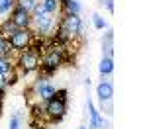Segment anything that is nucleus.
Instances as JSON below:
<instances>
[{"label":"nucleus","instance_id":"nucleus-21","mask_svg":"<svg viewBox=\"0 0 147 129\" xmlns=\"http://www.w3.org/2000/svg\"><path fill=\"white\" fill-rule=\"evenodd\" d=\"M79 129H86V127H79Z\"/></svg>","mask_w":147,"mask_h":129},{"label":"nucleus","instance_id":"nucleus-22","mask_svg":"<svg viewBox=\"0 0 147 129\" xmlns=\"http://www.w3.org/2000/svg\"><path fill=\"white\" fill-rule=\"evenodd\" d=\"M0 35H2V33H0Z\"/></svg>","mask_w":147,"mask_h":129},{"label":"nucleus","instance_id":"nucleus-8","mask_svg":"<svg viewBox=\"0 0 147 129\" xmlns=\"http://www.w3.org/2000/svg\"><path fill=\"white\" fill-rule=\"evenodd\" d=\"M96 96L100 98V102L104 104V102H110L114 96V88H112V82H106L102 80L98 86H96Z\"/></svg>","mask_w":147,"mask_h":129},{"label":"nucleus","instance_id":"nucleus-10","mask_svg":"<svg viewBox=\"0 0 147 129\" xmlns=\"http://www.w3.org/2000/svg\"><path fill=\"white\" fill-rule=\"evenodd\" d=\"M98 70H100L102 76H108V74H112V72H114V59H110V57H102Z\"/></svg>","mask_w":147,"mask_h":129},{"label":"nucleus","instance_id":"nucleus-16","mask_svg":"<svg viewBox=\"0 0 147 129\" xmlns=\"http://www.w3.org/2000/svg\"><path fill=\"white\" fill-rule=\"evenodd\" d=\"M14 8V0H0V16Z\"/></svg>","mask_w":147,"mask_h":129},{"label":"nucleus","instance_id":"nucleus-14","mask_svg":"<svg viewBox=\"0 0 147 129\" xmlns=\"http://www.w3.org/2000/svg\"><path fill=\"white\" fill-rule=\"evenodd\" d=\"M10 51H12V47L8 43V39L0 35V57H10Z\"/></svg>","mask_w":147,"mask_h":129},{"label":"nucleus","instance_id":"nucleus-17","mask_svg":"<svg viewBox=\"0 0 147 129\" xmlns=\"http://www.w3.org/2000/svg\"><path fill=\"white\" fill-rule=\"evenodd\" d=\"M8 129H20V114H14L10 117V127Z\"/></svg>","mask_w":147,"mask_h":129},{"label":"nucleus","instance_id":"nucleus-20","mask_svg":"<svg viewBox=\"0 0 147 129\" xmlns=\"http://www.w3.org/2000/svg\"><path fill=\"white\" fill-rule=\"evenodd\" d=\"M0 114H2V100H0Z\"/></svg>","mask_w":147,"mask_h":129},{"label":"nucleus","instance_id":"nucleus-1","mask_svg":"<svg viewBox=\"0 0 147 129\" xmlns=\"http://www.w3.org/2000/svg\"><path fill=\"white\" fill-rule=\"evenodd\" d=\"M43 114H45L47 117H51L53 121H61V119H63V116L67 114V90H65V88L57 90L55 96L45 102Z\"/></svg>","mask_w":147,"mask_h":129},{"label":"nucleus","instance_id":"nucleus-18","mask_svg":"<svg viewBox=\"0 0 147 129\" xmlns=\"http://www.w3.org/2000/svg\"><path fill=\"white\" fill-rule=\"evenodd\" d=\"M102 4L108 8V12H114V0H102Z\"/></svg>","mask_w":147,"mask_h":129},{"label":"nucleus","instance_id":"nucleus-2","mask_svg":"<svg viewBox=\"0 0 147 129\" xmlns=\"http://www.w3.org/2000/svg\"><path fill=\"white\" fill-rule=\"evenodd\" d=\"M39 65H41V57L35 53L32 47L22 51L20 57H18V69H20V74H24V76L39 70Z\"/></svg>","mask_w":147,"mask_h":129},{"label":"nucleus","instance_id":"nucleus-7","mask_svg":"<svg viewBox=\"0 0 147 129\" xmlns=\"http://www.w3.org/2000/svg\"><path fill=\"white\" fill-rule=\"evenodd\" d=\"M86 108H88V114H90V125H88V127H92V129L106 127V121H104V117L98 114V110L94 108L92 100H86Z\"/></svg>","mask_w":147,"mask_h":129},{"label":"nucleus","instance_id":"nucleus-4","mask_svg":"<svg viewBox=\"0 0 147 129\" xmlns=\"http://www.w3.org/2000/svg\"><path fill=\"white\" fill-rule=\"evenodd\" d=\"M53 14H37V16H32V25H30V29L34 31V35L37 37H43L45 33H49L51 29H53Z\"/></svg>","mask_w":147,"mask_h":129},{"label":"nucleus","instance_id":"nucleus-9","mask_svg":"<svg viewBox=\"0 0 147 129\" xmlns=\"http://www.w3.org/2000/svg\"><path fill=\"white\" fill-rule=\"evenodd\" d=\"M59 2H61V8L65 12H69V14H77V16H79L80 10H82L79 0H59Z\"/></svg>","mask_w":147,"mask_h":129},{"label":"nucleus","instance_id":"nucleus-5","mask_svg":"<svg viewBox=\"0 0 147 129\" xmlns=\"http://www.w3.org/2000/svg\"><path fill=\"white\" fill-rule=\"evenodd\" d=\"M59 27H63L71 37H77V35L80 33V29H82V22H80V18L77 14L65 12L63 18H61V22H59Z\"/></svg>","mask_w":147,"mask_h":129},{"label":"nucleus","instance_id":"nucleus-19","mask_svg":"<svg viewBox=\"0 0 147 129\" xmlns=\"http://www.w3.org/2000/svg\"><path fill=\"white\" fill-rule=\"evenodd\" d=\"M4 94H6V86L0 84V100H4Z\"/></svg>","mask_w":147,"mask_h":129},{"label":"nucleus","instance_id":"nucleus-11","mask_svg":"<svg viewBox=\"0 0 147 129\" xmlns=\"http://www.w3.org/2000/svg\"><path fill=\"white\" fill-rule=\"evenodd\" d=\"M10 72H14V65H12L10 57H0V74L8 76Z\"/></svg>","mask_w":147,"mask_h":129},{"label":"nucleus","instance_id":"nucleus-13","mask_svg":"<svg viewBox=\"0 0 147 129\" xmlns=\"http://www.w3.org/2000/svg\"><path fill=\"white\" fill-rule=\"evenodd\" d=\"M35 0H14V6L16 8H20V10H26V12H34V8H35Z\"/></svg>","mask_w":147,"mask_h":129},{"label":"nucleus","instance_id":"nucleus-12","mask_svg":"<svg viewBox=\"0 0 147 129\" xmlns=\"http://www.w3.org/2000/svg\"><path fill=\"white\" fill-rule=\"evenodd\" d=\"M41 6H43V10H45L47 14H55V12L61 10V2H59V0H43Z\"/></svg>","mask_w":147,"mask_h":129},{"label":"nucleus","instance_id":"nucleus-15","mask_svg":"<svg viewBox=\"0 0 147 129\" xmlns=\"http://www.w3.org/2000/svg\"><path fill=\"white\" fill-rule=\"evenodd\" d=\"M92 23H94V27H96V29H106V27H108L106 20L102 18L100 14H92Z\"/></svg>","mask_w":147,"mask_h":129},{"label":"nucleus","instance_id":"nucleus-3","mask_svg":"<svg viewBox=\"0 0 147 129\" xmlns=\"http://www.w3.org/2000/svg\"><path fill=\"white\" fill-rule=\"evenodd\" d=\"M34 31L28 27V29H16L10 37H6L8 39V43H10L12 51H18V53H22L26 49H30L32 43H34Z\"/></svg>","mask_w":147,"mask_h":129},{"label":"nucleus","instance_id":"nucleus-6","mask_svg":"<svg viewBox=\"0 0 147 129\" xmlns=\"http://www.w3.org/2000/svg\"><path fill=\"white\" fill-rule=\"evenodd\" d=\"M18 29H28L30 25H32V14L30 12H26V10H20V8H12V14H10V18H8Z\"/></svg>","mask_w":147,"mask_h":129}]
</instances>
